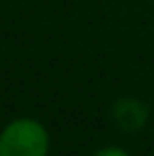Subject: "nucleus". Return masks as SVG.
<instances>
[{
  "label": "nucleus",
  "instance_id": "nucleus-3",
  "mask_svg": "<svg viewBox=\"0 0 154 156\" xmlns=\"http://www.w3.org/2000/svg\"><path fill=\"white\" fill-rule=\"evenodd\" d=\"M93 156H129L125 152L123 147H116V145H111V147H102V149H98Z\"/></svg>",
  "mask_w": 154,
  "mask_h": 156
},
{
  "label": "nucleus",
  "instance_id": "nucleus-2",
  "mask_svg": "<svg viewBox=\"0 0 154 156\" xmlns=\"http://www.w3.org/2000/svg\"><path fill=\"white\" fill-rule=\"evenodd\" d=\"M147 118H150L147 104L136 98H120L111 106V120L118 125V129H123L127 133L143 129L147 125Z\"/></svg>",
  "mask_w": 154,
  "mask_h": 156
},
{
  "label": "nucleus",
  "instance_id": "nucleus-1",
  "mask_svg": "<svg viewBox=\"0 0 154 156\" xmlns=\"http://www.w3.org/2000/svg\"><path fill=\"white\" fill-rule=\"evenodd\" d=\"M50 133L34 118H16L0 131V156H48Z\"/></svg>",
  "mask_w": 154,
  "mask_h": 156
}]
</instances>
